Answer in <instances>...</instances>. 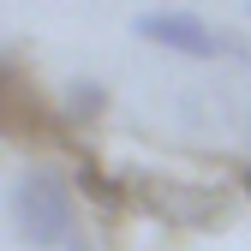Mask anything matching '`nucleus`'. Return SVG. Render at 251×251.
I'll return each mask as SVG.
<instances>
[{
  "label": "nucleus",
  "mask_w": 251,
  "mask_h": 251,
  "mask_svg": "<svg viewBox=\"0 0 251 251\" xmlns=\"http://www.w3.org/2000/svg\"><path fill=\"white\" fill-rule=\"evenodd\" d=\"M6 222L30 251H54L78 233V203H72V185L60 179L54 168H24L6 192Z\"/></svg>",
  "instance_id": "obj_1"
},
{
  "label": "nucleus",
  "mask_w": 251,
  "mask_h": 251,
  "mask_svg": "<svg viewBox=\"0 0 251 251\" xmlns=\"http://www.w3.org/2000/svg\"><path fill=\"white\" fill-rule=\"evenodd\" d=\"M126 198L144 203L155 222H179V227H222L227 222V192L222 185H198V179L138 174L132 185H126Z\"/></svg>",
  "instance_id": "obj_2"
},
{
  "label": "nucleus",
  "mask_w": 251,
  "mask_h": 251,
  "mask_svg": "<svg viewBox=\"0 0 251 251\" xmlns=\"http://www.w3.org/2000/svg\"><path fill=\"white\" fill-rule=\"evenodd\" d=\"M132 30H138L144 42L168 48V54H185V60H215V54H227V48H233L215 24H203L198 12H179V6H155V12H144Z\"/></svg>",
  "instance_id": "obj_3"
},
{
  "label": "nucleus",
  "mask_w": 251,
  "mask_h": 251,
  "mask_svg": "<svg viewBox=\"0 0 251 251\" xmlns=\"http://www.w3.org/2000/svg\"><path fill=\"white\" fill-rule=\"evenodd\" d=\"M42 126H48V108H42V96H36V84L0 54V132L30 138V132H42Z\"/></svg>",
  "instance_id": "obj_4"
},
{
  "label": "nucleus",
  "mask_w": 251,
  "mask_h": 251,
  "mask_svg": "<svg viewBox=\"0 0 251 251\" xmlns=\"http://www.w3.org/2000/svg\"><path fill=\"white\" fill-rule=\"evenodd\" d=\"M60 114H66V126H96V120L108 114V90H102L96 78H72V90H66V102H60Z\"/></svg>",
  "instance_id": "obj_5"
},
{
  "label": "nucleus",
  "mask_w": 251,
  "mask_h": 251,
  "mask_svg": "<svg viewBox=\"0 0 251 251\" xmlns=\"http://www.w3.org/2000/svg\"><path fill=\"white\" fill-rule=\"evenodd\" d=\"M78 185H84V192L96 198V203H126V179H120V185H108V179H102L96 168H90V162L78 168Z\"/></svg>",
  "instance_id": "obj_6"
},
{
  "label": "nucleus",
  "mask_w": 251,
  "mask_h": 251,
  "mask_svg": "<svg viewBox=\"0 0 251 251\" xmlns=\"http://www.w3.org/2000/svg\"><path fill=\"white\" fill-rule=\"evenodd\" d=\"M66 251H96V239H84V233H72V239H66Z\"/></svg>",
  "instance_id": "obj_7"
},
{
  "label": "nucleus",
  "mask_w": 251,
  "mask_h": 251,
  "mask_svg": "<svg viewBox=\"0 0 251 251\" xmlns=\"http://www.w3.org/2000/svg\"><path fill=\"white\" fill-rule=\"evenodd\" d=\"M239 192H245V198H251V162H245V168H239Z\"/></svg>",
  "instance_id": "obj_8"
}]
</instances>
